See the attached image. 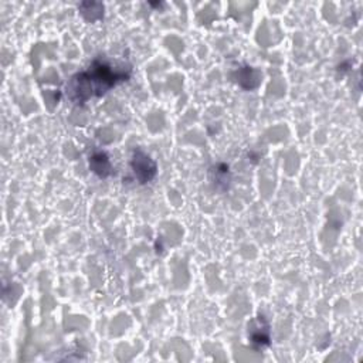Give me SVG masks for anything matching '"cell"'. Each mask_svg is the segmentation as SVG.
<instances>
[{"label":"cell","instance_id":"6da1fadb","mask_svg":"<svg viewBox=\"0 0 363 363\" xmlns=\"http://www.w3.org/2000/svg\"><path fill=\"white\" fill-rule=\"evenodd\" d=\"M129 68H115L105 61H94L87 71L75 74L67 84V96L75 104H85L89 98L101 97L117 84L126 81Z\"/></svg>","mask_w":363,"mask_h":363},{"label":"cell","instance_id":"7a4b0ae2","mask_svg":"<svg viewBox=\"0 0 363 363\" xmlns=\"http://www.w3.org/2000/svg\"><path fill=\"white\" fill-rule=\"evenodd\" d=\"M131 168H132L136 179L140 180V184H147V182L152 180L158 170L155 161H152L151 156H148L142 151L133 152V156L131 161Z\"/></svg>","mask_w":363,"mask_h":363},{"label":"cell","instance_id":"3957f363","mask_svg":"<svg viewBox=\"0 0 363 363\" xmlns=\"http://www.w3.org/2000/svg\"><path fill=\"white\" fill-rule=\"evenodd\" d=\"M89 166H91V169H93L94 173H97L101 177H107L111 173L110 161H108L107 155H104V154H97L91 158Z\"/></svg>","mask_w":363,"mask_h":363}]
</instances>
